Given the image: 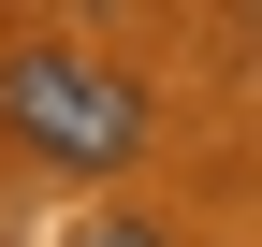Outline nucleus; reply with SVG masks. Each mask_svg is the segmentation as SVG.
<instances>
[{"mask_svg": "<svg viewBox=\"0 0 262 247\" xmlns=\"http://www.w3.org/2000/svg\"><path fill=\"white\" fill-rule=\"evenodd\" d=\"M73 247H160V218H88Z\"/></svg>", "mask_w": 262, "mask_h": 247, "instance_id": "obj_2", "label": "nucleus"}, {"mask_svg": "<svg viewBox=\"0 0 262 247\" xmlns=\"http://www.w3.org/2000/svg\"><path fill=\"white\" fill-rule=\"evenodd\" d=\"M0 131L44 175H131L146 160V87L88 44H15L0 58Z\"/></svg>", "mask_w": 262, "mask_h": 247, "instance_id": "obj_1", "label": "nucleus"}]
</instances>
